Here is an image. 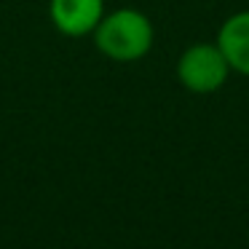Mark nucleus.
<instances>
[{"label":"nucleus","instance_id":"nucleus-3","mask_svg":"<svg viewBox=\"0 0 249 249\" xmlns=\"http://www.w3.org/2000/svg\"><path fill=\"white\" fill-rule=\"evenodd\" d=\"M51 22L67 38H83L97 30L105 17V0H51Z\"/></svg>","mask_w":249,"mask_h":249},{"label":"nucleus","instance_id":"nucleus-1","mask_svg":"<svg viewBox=\"0 0 249 249\" xmlns=\"http://www.w3.org/2000/svg\"><path fill=\"white\" fill-rule=\"evenodd\" d=\"M91 35L99 54L115 62H137L147 56L156 38L150 19L137 8H118L113 14H105Z\"/></svg>","mask_w":249,"mask_h":249},{"label":"nucleus","instance_id":"nucleus-2","mask_svg":"<svg viewBox=\"0 0 249 249\" xmlns=\"http://www.w3.org/2000/svg\"><path fill=\"white\" fill-rule=\"evenodd\" d=\"M231 75L225 54L217 43H193L177 62V78L193 94H214Z\"/></svg>","mask_w":249,"mask_h":249},{"label":"nucleus","instance_id":"nucleus-4","mask_svg":"<svg viewBox=\"0 0 249 249\" xmlns=\"http://www.w3.org/2000/svg\"><path fill=\"white\" fill-rule=\"evenodd\" d=\"M214 43L225 54L231 72L249 78V11H238L225 19Z\"/></svg>","mask_w":249,"mask_h":249}]
</instances>
